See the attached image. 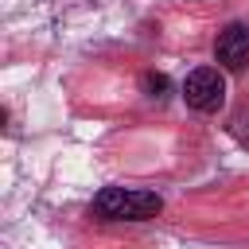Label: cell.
Returning a JSON list of instances; mask_svg holds the SVG:
<instances>
[{
	"label": "cell",
	"mask_w": 249,
	"mask_h": 249,
	"mask_svg": "<svg viewBox=\"0 0 249 249\" xmlns=\"http://www.w3.org/2000/svg\"><path fill=\"white\" fill-rule=\"evenodd\" d=\"M163 210V198L156 191H128V187H105L93 198V214L105 222H144Z\"/></svg>",
	"instance_id": "cell-1"
},
{
	"label": "cell",
	"mask_w": 249,
	"mask_h": 249,
	"mask_svg": "<svg viewBox=\"0 0 249 249\" xmlns=\"http://www.w3.org/2000/svg\"><path fill=\"white\" fill-rule=\"evenodd\" d=\"M183 101L195 113H218L226 105V78H222V70H214V66L191 70L187 82H183Z\"/></svg>",
	"instance_id": "cell-2"
},
{
	"label": "cell",
	"mask_w": 249,
	"mask_h": 249,
	"mask_svg": "<svg viewBox=\"0 0 249 249\" xmlns=\"http://www.w3.org/2000/svg\"><path fill=\"white\" fill-rule=\"evenodd\" d=\"M214 58L222 70L230 74H241L249 66V23H230L218 31V43H214Z\"/></svg>",
	"instance_id": "cell-3"
},
{
	"label": "cell",
	"mask_w": 249,
	"mask_h": 249,
	"mask_svg": "<svg viewBox=\"0 0 249 249\" xmlns=\"http://www.w3.org/2000/svg\"><path fill=\"white\" fill-rule=\"evenodd\" d=\"M140 86H144L148 97H167V78H163V74H144Z\"/></svg>",
	"instance_id": "cell-4"
}]
</instances>
